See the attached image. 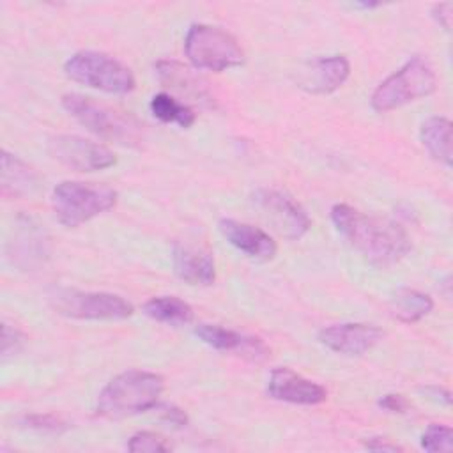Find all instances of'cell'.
Segmentation results:
<instances>
[{"label":"cell","instance_id":"obj_1","mask_svg":"<svg viewBox=\"0 0 453 453\" xmlns=\"http://www.w3.org/2000/svg\"><path fill=\"white\" fill-rule=\"evenodd\" d=\"M331 221L347 242L377 267L400 262L412 248L411 237L400 223L366 214L347 203L333 205Z\"/></svg>","mask_w":453,"mask_h":453},{"label":"cell","instance_id":"obj_29","mask_svg":"<svg viewBox=\"0 0 453 453\" xmlns=\"http://www.w3.org/2000/svg\"><path fill=\"white\" fill-rule=\"evenodd\" d=\"M377 403H379L380 409H384L388 412H398V414L405 412L407 405H409L407 400L402 395H396V393H388V395L380 396Z\"/></svg>","mask_w":453,"mask_h":453},{"label":"cell","instance_id":"obj_2","mask_svg":"<svg viewBox=\"0 0 453 453\" xmlns=\"http://www.w3.org/2000/svg\"><path fill=\"white\" fill-rule=\"evenodd\" d=\"M165 389L161 375L145 370H127L113 377L99 393L96 414L120 419L154 409Z\"/></svg>","mask_w":453,"mask_h":453},{"label":"cell","instance_id":"obj_17","mask_svg":"<svg viewBox=\"0 0 453 453\" xmlns=\"http://www.w3.org/2000/svg\"><path fill=\"white\" fill-rule=\"evenodd\" d=\"M173 271L188 285L207 287L216 280V264L211 251L205 248L175 242L173 246Z\"/></svg>","mask_w":453,"mask_h":453},{"label":"cell","instance_id":"obj_4","mask_svg":"<svg viewBox=\"0 0 453 453\" xmlns=\"http://www.w3.org/2000/svg\"><path fill=\"white\" fill-rule=\"evenodd\" d=\"M435 73L432 64L421 57H411L398 71L388 76L373 90L370 104L375 111L386 113L412 101L428 97L435 90Z\"/></svg>","mask_w":453,"mask_h":453},{"label":"cell","instance_id":"obj_19","mask_svg":"<svg viewBox=\"0 0 453 453\" xmlns=\"http://www.w3.org/2000/svg\"><path fill=\"white\" fill-rule=\"evenodd\" d=\"M419 138L428 154L442 163L451 166V122L442 115L428 117L419 127Z\"/></svg>","mask_w":453,"mask_h":453},{"label":"cell","instance_id":"obj_8","mask_svg":"<svg viewBox=\"0 0 453 453\" xmlns=\"http://www.w3.org/2000/svg\"><path fill=\"white\" fill-rule=\"evenodd\" d=\"M48 301L57 313L78 320H122L134 311L127 299L110 292L53 288Z\"/></svg>","mask_w":453,"mask_h":453},{"label":"cell","instance_id":"obj_15","mask_svg":"<svg viewBox=\"0 0 453 453\" xmlns=\"http://www.w3.org/2000/svg\"><path fill=\"white\" fill-rule=\"evenodd\" d=\"M154 69L163 85L195 103H200L202 106L214 108V97L207 88V81L196 73L195 67L184 65L182 62L172 58H161L154 64Z\"/></svg>","mask_w":453,"mask_h":453},{"label":"cell","instance_id":"obj_5","mask_svg":"<svg viewBox=\"0 0 453 453\" xmlns=\"http://www.w3.org/2000/svg\"><path fill=\"white\" fill-rule=\"evenodd\" d=\"M117 198V191L104 184L62 180L53 188L51 205L57 219L73 228L113 209Z\"/></svg>","mask_w":453,"mask_h":453},{"label":"cell","instance_id":"obj_14","mask_svg":"<svg viewBox=\"0 0 453 453\" xmlns=\"http://www.w3.org/2000/svg\"><path fill=\"white\" fill-rule=\"evenodd\" d=\"M349 74L350 64L343 55L317 57L301 69L297 85L310 94H331L347 81Z\"/></svg>","mask_w":453,"mask_h":453},{"label":"cell","instance_id":"obj_28","mask_svg":"<svg viewBox=\"0 0 453 453\" xmlns=\"http://www.w3.org/2000/svg\"><path fill=\"white\" fill-rule=\"evenodd\" d=\"M432 16L434 19L444 28V30H451V21H453V4L451 2H442V4H435L432 7Z\"/></svg>","mask_w":453,"mask_h":453},{"label":"cell","instance_id":"obj_18","mask_svg":"<svg viewBox=\"0 0 453 453\" xmlns=\"http://www.w3.org/2000/svg\"><path fill=\"white\" fill-rule=\"evenodd\" d=\"M39 182L41 179L30 165H27L18 156L7 150H2L0 186H2L4 196H12V198L30 196L39 189Z\"/></svg>","mask_w":453,"mask_h":453},{"label":"cell","instance_id":"obj_16","mask_svg":"<svg viewBox=\"0 0 453 453\" xmlns=\"http://www.w3.org/2000/svg\"><path fill=\"white\" fill-rule=\"evenodd\" d=\"M218 228L234 248H237L250 258L271 260L276 255V241L258 226L225 218L218 223Z\"/></svg>","mask_w":453,"mask_h":453},{"label":"cell","instance_id":"obj_21","mask_svg":"<svg viewBox=\"0 0 453 453\" xmlns=\"http://www.w3.org/2000/svg\"><path fill=\"white\" fill-rule=\"evenodd\" d=\"M434 308V301L430 296L414 290V288H398L396 294L391 297V311L393 315L405 322L414 324L426 317Z\"/></svg>","mask_w":453,"mask_h":453},{"label":"cell","instance_id":"obj_10","mask_svg":"<svg viewBox=\"0 0 453 453\" xmlns=\"http://www.w3.org/2000/svg\"><path fill=\"white\" fill-rule=\"evenodd\" d=\"M46 149L55 161L76 172L104 170L117 163L115 154L106 145L76 134L51 136Z\"/></svg>","mask_w":453,"mask_h":453},{"label":"cell","instance_id":"obj_24","mask_svg":"<svg viewBox=\"0 0 453 453\" xmlns=\"http://www.w3.org/2000/svg\"><path fill=\"white\" fill-rule=\"evenodd\" d=\"M421 448L430 453L453 449V430L446 425L432 423L421 434Z\"/></svg>","mask_w":453,"mask_h":453},{"label":"cell","instance_id":"obj_9","mask_svg":"<svg viewBox=\"0 0 453 453\" xmlns=\"http://www.w3.org/2000/svg\"><path fill=\"white\" fill-rule=\"evenodd\" d=\"M251 200L273 228L285 239H301L311 226L308 212L285 191L260 188L251 195Z\"/></svg>","mask_w":453,"mask_h":453},{"label":"cell","instance_id":"obj_31","mask_svg":"<svg viewBox=\"0 0 453 453\" xmlns=\"http://www.w3.org/2000/svg\"><path fill=\"white\" fill-rule=\"evenodd\" d=\"M425 393H428L430 396H434L435 400H439V402L444 403V405H449V403H451V395H449V391L444 389V388H441V386H426V388H425Z\"/></svg>","mask_w":453,"mask_h":453},{"label":"cell","instance_id":"obj_7","mask_svg":"<svg viewBox=\"0 0 453 453\" xmlns=\"http://www.w3.org/2000/svg\"><path fill=\"white\" fill-rule=\"evenodd\" d=\"M64 73L76 83L108 94H127L136 85L127 65L106 53L92 50L71 55L64 64Z\"/></svg>","mask_w":453,"mask_h":453},{"label":"cell","instance_id":"obj_11","mask_svg":"<svg viewBox=\"0 0 453 453\" xmlns=\"http://www.w3.org/2000/svg\"><path fill=\"white\" fill-rule=\"evenodd\" d=\"M317 338L329 350L354 357L372 350L384 338V331L373 324L343 322L322 327Z\"/></svg>","mask_w":453,"mask_h":453},{"label":"cell","instance_id":"obj_23","mask_svg":"<svg viewBox=\"0 0 453 453\" xmlns=\"http://www.w3.org/2000/svg\"><path fill=\"white\" fill-rule=\"evenodd\" d=\"M16 423L23 428H30L35 432H44V434H62L69 428L67 421H64L60 416L55 414H23L16 419Z\"/></svg>","mask_w":453,"mask_h":453},{"label":"cell","instance_id":"obj_20","mask_svg":"<svg viewBox=\"0 0 453 453\" xmlns=\"http://www.w3.org/2000/svg\"><path fill=\"white\" fill-rule=\"evenodd\" d=\"M143 313L156 322L170 326H184L193 320V308L177 296L150 297L143 304Z\"/></svg>","mask_w":453,"mask_h":453},{"label":"cell","instance_id":"obj_25","mask_svg":"<svg viewBox=\"0 0 453 453\" xmlns=\"http://www.w3.org/2000/svg\"><path fill=\"white\" fill-rule=\"evenodd\" d=\"M127 449L133 453H165L170 451V442L154 432H136L127 441Z\"/></svg>","mask_w":453,"mask_h":453},{"label":"cell","instance_id":"obj_22","mask_svg":"<svg viewBox=\"0 0 453 453\" xmlns=\"http://www.w3.org/2000/svg\"><path fill=\"white\" fill-rule=\"evenodd\" d=\"M150 113L166 124H177L180 127H189L196 120V113L189 104H184L166 92L156 94L149 103Z\"/></svg>","mask_w":453,"mask_h":453},{"label":"cell","instance_id":"obj_27","mask_svg":"<svg viewBox=\"0 0 453 453\" xmlns=\"http://www.w3.org/2000/svg\"><path fill=\"white\" fill-rule=\"evenodd\" d=\"M156 412H157V418L166 423V425H172L175 428H182L188 425V414L177 407V405H168V403H157L156 407Z\"/></svg>","mask_w":453,"mask_h":453},{"label":"cell","instance_id":"obj_3","mask_svg":"<svg viewBox=\"0 0 453 453\" xmlns=\"http://www.w3.org/2000/svg\"><path fill=\"white\" fill-rule=\"evenodd\" d=\"M64 110L76 119L87 131L94 133L96 136L115 142L120 145H140L143 140L142 126L127 115L94 101L92 97L71 92L62 96Z\"/></svg>","mask_w":453,"mask_h":453},{"label":"cell","instance_id":"obj_13","mask_svg":"<svg viewBox=\"0 0 453 453\" xmlns=\"http://www.w3.org/2000/svg\"><path fill=\"white\" fill-rule=\"evenodd\" d=\"M267 395L274 400L297 405H317L327 398L324 386L285 366L271 372L267 380Z\"/></svg>","mask_w":453,"mask_h":453},{"label":"cell","instance_id":"obj_26","mask_svg":"<svg viewBox=\"0 0 453 453\" xmlns=\"http://www.w3.org/2000/svg\"><path fill=\"white\" fill-rule=\"evenodd\" d=\"M23 343H25V334L18 327L4 322L2 324V357L7 359L18 354Z\"/></svg>","mask_w":453,"mask_h":453},{"label":"cell","instance_id":"obj_6","mask_svg":"<svg viewBox=\"0 0 453 453\" xmlns=\"http://www.w3.org/2000/svg\"><path fill=\"white\" fill-rule=\"evenodd\" d=\"M184 53L196 71L221 73L239 67L246 60L244 50L230 32L205 23H195L188 28Z\"/></svg>","mask_w":453,"mask_h":453},{"label":"cell","instance_id":"obj_12","mask_svg":"<svg viewBox=\"0 0 453 453\" xmlns=\"http://www.w3.org/2000/svg\"><path fill=\"white\" fill-rule=\"evenodd\" d=\"M195 334L209 347L223 352H234L251 363H264L271 357V349L258 338L237 333L218 324H198Z\"/></svg>","mask_w":453,"mask_h":453},{"label":"cell","instance_id":"obj_30","mask_svg":"<svg viewBox=\"0 0 453 453\" xmlns=\"http://www.w3.org/2000/svg\"><path fill=\"white\" fill-rule=\"evenodd\" d=\"M363 446L370 451H389V453H396V451H403V448L396 442H391L386 437H368L363 441Z\"/></svg>","mask_w":453,"mask_h":453}]
</instances>
